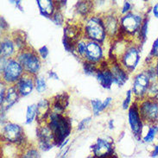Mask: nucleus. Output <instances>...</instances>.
I'll list each match as a JSON object with an SVG mask.
<instances>
[{"label": "nucleus", "mask_w": 158, "mask_h": 158, "mask_svg": "<svg viewBox=\"0 0 158 158\" xmlns=\"http://www.w3.org/2000/svg\"><path fill=\"white\" fill-rule=\"evenodd\" d=\"M47 123L54 134L56 146L60 147L67 139H69L72 131V120L66 113L59 114L52 111Z\"/></svg>", "instance_id": "obj_1"}, {"label": "nucleus", "mask_w": 158, "mask_h": 158, "mask_svg": "<svg viewBox=\"0 0 158 158\" xmlns=\"http://www.w3.org/2000/svg\"><path fill=\"white\" fill-rule=\"evenodd\" d=\"M83 35L88 41H94L101 44L106 39L107 34L101 16L87 17L83 24Z\"/></svg>", "instance_id": "obj_2"}, {"label": "nucleus", "mask_w": 158, "mask_h": 158, "mask_svg": "<svg viewBox=\"0 0 158 158\" xmlns=\"http://www.w3.org/2000/svg\"><path fill=\"white\" fill-rule=\"evenodd\" d=\"M146 16L147 15L143 16L132 11L123 15L120 17V29L118 35H121V38H128L129 36H131L137 39L138 32Z\"/></svg>", "instance_id": "obj_3"}, {"label": "nucleus", "mask_w": 158, "mask_h": 158, "mask_svg": "<svg viewBox=\"0 0 158 158\" xmlns=\"http://www.w3.org/2000/svg\"><path fill=\"white\" fill-rule=\"evenodd\" d=\"M24 73L23 69L16 58H1V76L2 82L5 85H16L19 79Z\"/></svg>", "instance_id": "obj_4"}, {"label": "nucleus", "mask_w": 158, "mask_h": 158, "mask_svg": "<svg viewBox=\"0 0 158 158\" xmlns=\"http://www.w3.org/2000/svg\"><path fill=\"white\" fill-rule=\"evenodd\" d=\"M22 65L24 73L36 76L41 69V59L38 53L27 47L19 51L15 57Z\"/></svg>", "instance_id": "obj_5"}, {"label": "nucleus", "mask_w": 158, "mask_h": 158, "mask_svg": "<svg viewBox=\"0 0 158 158\" xmlns=\"http://www.w3.org/2000/svg\"><path fill=\"white\" fill-rule=\"evenodd\" d=\"M2 140L7 144L14 145L19 148L26 146V137L24 131L19 124L7 123L4 125L2 131Z\"/></svg>", "instance_id": "obj_6"}, {"label": "nucleus", "mask_w": 158, "mask_h": 158, "mask_svg": "<svg viewBox=\"0 0 158 158\" xmlns=\"http://www.w3.org/2000/svg\"><path fill=\"white\" fill-rule=\"evenodd\" d=\"M138 103L139 112L144 124H158V101L154 98H145Z\"/></svg>", "instance_id": "obj_7"}, {"label": "nucleus", "mask_w": 158, "mask_h": 158, "mask_svg": "<svg viewBox=\"0 0 158 158\" xmlns=\"http://www.w3.org/2000/svg\"><path fill=\"white\" fill-rule=\"evenodd\" d=\"M151 83L152 81L145 69L135 74L131 89L136 98L135 101H141L142 99L147 98L148 91Z\"/></svg>", "instance_id": "obj_8"}, {"label": "nucleus", "mask_w": 158, "mask_h": 158, "mask_svg": "<svg viewBox=\"0 0 158 158\" xmlns=\"http://www.w3.org/2000/svg\"><path fill=\"white\" fill-rule=\"evenodd\" d=\"M36 137L39 150L48 151L56 146L54 134L47 122L38 124V127L36 128Z\"/></svg>", "instance_id": "obj_9"}, {"label": "nucleus", "mask_w": 158, "mask_h": 158, "mask_svg": "<svg viewBox=\"0 0 158 158\" xmlns=\"http://www.w3.org/2000/svg\"><path fill=\"white\" fill-rule=\"evenodd\" d=\"M128 119L131 130L134 134L135 137L137 140H141L144 123L142 119L140 112H139L138 103L135 100L128 109Z\"/></svg>", "instance_id": "obj_10"}, {"label": "nucleus", "mask_w": 158, "mask_h": 158, "mask_svg": "<svg viewBox=\"0 0 158 158\" xmlns=\"http://www.w3.org/2000/svg\"><path fill=\"white\" fill-rule=\"evenodd\" d=\"M93 156L96 158H111L114 155V145L111 140L98 138L96 143L91 146Z\"/></svg>", "instance_id": "obj_11"}, {"label": "nucleus", "mask_w": 158, "mask_h": 158, "mask_svg": "<svg viewBox=\"0 0 158 158\" xmlns=\"http://www.w3.org/2000/svg\"><path fill=\"white\" fill-rule=\"evenodd\" d=\"M103 59H104V52L101 44L94 41L87 40L84 60L98 65L102 63Z\"/></svg>", "instance_id": "obj_12"}, {"label": "nucleus", "mask_w": 158, "mask_h": 158, "mask_svg": "<svg viewBox=\"0 0 158 158\" xmlns=\"http://www.w3.org/2000/svg\"><path fill=\"white\" fill-rule=\"evenodd\" d=\"M16 88H17L20 97H26L30 95L32 91L35 87V76L24 73L23 74L19 81L16 83Z\"/></svg>", "instance_id": "obj_13"}, {"label": "nucleus", "mask_w": 158, "mask_h": 158, "mask_svg": "<svg viewBox=\"0 0 158 158\" xmlns=\"http://www.w3.org/2000/svg\"><path fill=\"white\" fill-rule=\"evenodd\" d=\"M101 17H102L103 22H104V24H105L107 36H109V37H117L120 29V17L116 16L114 14H112V13L105 14Z\"/></svg>", "instance_id": "obj_14"}, {"label": "nucleus", "mask_w": 158, "mask_h": 158, "mask_svg": "<svg viewBox=\"0 0 158 158\" xmlns=\"http://www.w3.org/2000/svg\"><path fill=\"white\" fill-rule=\"evenodd\" d=\"M108 66L112 73L113 81L116 85H118V86H122L126 81H128L129 73L118 62L112 60L111 64Z\"/></svg>", "instance_id": "obj_15"}, {"label": "nucleus", "mask_w": 158, "mask_h": 158, "mask_svg": "<svg viewBox=\"0 0 158 158\" xmlns=\"http://www.w3.org/2000/svg\"><path fill=\"white\" fill-rule=\"evenodd\" d=\"M96 77L99 84L105 89H111V85L114 83L112 73L108 65H105V66H102V64L99 65L98 72L96 73Z\"/></svg>", "instance_id": "obj_16"}, {"label": "nucleus", "mask_w": 158, "mask_h": 158, "mask_svg": "<svg viewBox=\"0 0 158 158\" xmlns=\"http://www.w3.org/2000/svg\"><path fill=\"white\" fill-rule=\"evenodd\" d=\"M69 95L66 92L56 95L50 101L52 111L59 114H65V111L69 106Z\"/></svg>", "instance_id": "obj_17"}, {"label": "nucleus", "mask_w": 158, "mask_h": 158, "mask_svg": "<svg viewBox=\"0 0 158 158\" xmlns=\"http://www.w3.org/2000/svg\"><path fill=\"white\" fill-rule=\"evenodd\" d=\"M37 113H36V122L38 124H42V123H45L47 122L48 118L49 115L52 112V107H51V102L43 98L41 99L37 104Z\"/></svg>", "instance_id": "obj_18"}, {"label": "nucleus", "mask_w": 158, "mask_h": 158, "mask_svg": "<svg viewBox=\"0 0 158 158\" xmlns=\"http://www.w3.org/2000/svg\"><path fill=\"white\" fill-rule=\"evenodd\" d=\"M17 47L12 38L10 37H4L1 41L0 44V55L1 58L10 59L14 56H17Z\"/></svg>", "instance_id": "obj_19"}, {"label": "nucleus", "mask_w": 158, "mask_h": 158, "mask_svg": "<svg viewBox=\"0 0 158 158\" xmlns=\"http://www.w3.org/2000/svg\"><path fill=\"white\" fill-rule=\"evenodd\" d=\"M19 98H20V95L18 94L15 85H9L7 87V90H6V93H5L4 105L1 106L2 112L11 108L18 101Z\"/></svg>", "instance_id": "obj_20"}, {"label": "nucleus", "mask_w": 158, "mask_h": 158, "mask_svg": "<svg viewBox=\"0 0 158 158\" xmlns=\"http://www.w3.org/2000/svg\"><path fill=\"white\" fill-rule=\"evenodd\" d=\"M36 4L40 14L48 19H51L57 10L56 3L53 0H37Z\"/></svg>", "instance_id": "obj_21"}, {"label": "nucleus", "mask_w": 158, "mask_h": 158, "mask_svg": "<svg viewBox=\"0 0 158 158\" xmlns=\"http://www.w3.org/2000/svg\"><path fill=\"white\" fill-rule=\"evenodd\" d=\"M75 8L78 14L86 19L87 17H91L90 15L94 10V3L91 1H80L77 2Z\"/></svg>", "instance_id": "obj_22"}, {"label": "nucleus", "mask_w": 158, "mask_h": 158, "mask_svg": "<svg viewBox=\"0 0 158 158\" xmlns=\"http://www.w3.org/2000/svg\"><path fill=\"white\" fill-rule=\"evenodd\" d=\"M112 98H107L104 101H101L99 99H92L90 103L92 106V109L94 111V116H98L100 112H102L104 110H106L107 107L109 106V105L111 104Z\"/></svg>", "instance_id": "obj_23"}, {"label": "nucleus", "mask_w": 158, "mask_h": 158, "mask_svg": "<svg viewBox=\"0 0 158 158\" xmlns=\"http://www.w3.org/2000/svg\"><path fill=\"white\" fill-rule=\"evenodd\" d=\"M148 130L143 135L142 140L145 143H151L155 141V139L158 137V124H147Z\"/></svg>", "instance_id": "obj_24"}, {"label": "nucleus", "mask_w": 158, "mask_h": 158, "mask_svg": "<svg viewBox=\"0 0 158 158\" xmlns=\"http://www.w3.org/2000/svg\"><path fill=\"white\" fill-rule=\"evenodd\" d=\"M19 158H40V152L37 147L25 146L19 152Z\"/></svg>", "instance_id": "obj_25"}, {"label": "nucleus", "mask_w": 158, "mask_h": 158, "mask_svg": "<svg viewBox=\"0 0 158 158\" xmlns=\"http://www.w3.org/2000/svg\"><path fill=\"white\" fill-rule=\"evenodd\" d=\"M148 30H149V17L146 16L144 20H143V24L141 26V29L139 30L138 35H137V43L140 44L141 46L145 43L146 40H147Z\"/></svg>", "instance_id": "obj_26"}, {"label": "nucleus", "mask_w": 158, "mask_h": 158, "mask_svg": "<svg viewBox=\"0 0 158 158\" xmlns=\"http://www.w3.org/2000/svg\"><path fill=\"white\" fill-rule=\"evenodd\" d=\"M36 113H37V106L35 104H32L28 106L27 111H26V124H31L35 118H36Z\"/></svg>", "instance_id": "obj_27"}, {"label": "nucleus", "mask_w": 158, "mask_h": 158, "mask_svg": "<svg viewBox=\"0 0 158 158\" xmlns=\"http://www.w3.org/2000/svg\"><path fill=\"white\" fill-rule=\"evenodd\" d=\"M35 89L39 94H43L47 90V83L43 76H39V75L35 76Z\"/></svg>", "instance_id": "obj_28"}, {"label": "nucleus", "mask_w": 158, "mask_h": 158, "mask_svg": "<svg viewBox=\"0 0 158 158\" xmlns=\"http://www.w3.org/2000/svg\"><path fill=\"white\" fill-rule=\"evenodd\" d=\"M83 70L85 74L88 75H94L96 74L98 70V67L96 64L91 63L89 61H83Z\"/></svg>", "instance_id": "obj_29"}, {"label": "nucleus", "mask_w": 158, "mask_h": 158, "mask_svg": "<svg viewBox=\"0 0 158 158\" xmlns=\"http://www.w3.org/2000/svg\"><path fill=\"white\" fill-rule=\"evenodd\" d=\"M86 43H87V40L83 37V38H81L78 42L77 45H76V50H75V52L77 53L78 56H80L81 58H83V59H84V56H85Z\"/></svg>", "instance_id": "obj_30"}, {"label": "nucleus", "mask_w": 158, "mask_h": 158, "mask_svg": "<svg viewBox=\"0 0 158 158\" xmlns=\"http://www.w3.org/2000/svg\"><path fill=\"white\" fill-rule=\"evenodd\" d=\"M147 98H154L158 101V82L151 83L149 91H148Z\"/></svg>", "instance_id": "obj_31"}, {"label": "nucleus", "mask_w": 158, "mask_h": 158, "mask_svg": "<svg viewBox=\"0 0 158 158\" xmlns=\"http://www.w3.org/2000/svg\"><path fill=\"white\" fill-rule=\"evenodd\" d=\"M51 20L56 23V25L60 26L63 24V23H64V18H63V16H62V14L60 12V10H56V11L55 12V14L53 15V17H52Z\"/></svg>", "instance_id": "obj_32"}, {"label": "nucleus", "mask_w": 158, "mask_h": 158, "mask_svg": "<svg viewBox=\"0 0 158 158\" xmlns=\"http://www.w3.org/2000/svg\"><path fill=\"white\" fill-rule=\"evenodd\" d=\"M149 57H150V59H153V60L158 59V36L154 41V43H153V45H152L151 49H150Z\"/></svg>", "instance_id": "obj_33"}, {"label": "nucleus", "mask_w": 158, "mask_h": 158, "mask_svg": "<svg viewBox=\"0 0 158 158\" xmlns=\"http://www.w3.org/2000/svg\"><path fill=\"white\" fill-rule=\"evenodd\" d=\"M132 90L130 89L126 92V96L124 98V102H123V109L127 110L130 108V105L131 102V98H132Z\"/></svg>", "instance_id": "obj_34"}, {"label": "nucleus", "mask_w": 158, "mask_h": 158, "mask_svg": "<svg viewBox=\"0 0 158 158\" xmlns=\"http://www.w3.org/2000/svg\"><path fill=\"white\" fill-rule=\"evenodd\" d=\"M91 119H92V118L91 117H88V118H85L84 119H82L78 124V127H77V130L78 131H83V130H85L87 126H88V124H90V122H91Z\"/></svg>", "instance_id": "obj_35"}, {"label": "nucleus", "mask_w": 158, "mask_h": 158, "mask_svg": "<svg viewBox=\"0 0 158 158\" xmlns=\"http://www.w3.org/2000/svg\"><path fill=\"white\" fill-rule=\"evenodd\" d=\"M37 53H38L39 56H40L42 59H43V60H46L48 56V54H49V51H48V48L47 46H45V45H44V46H43V47H41L40 48H39Z\"/></svg>", "instance_id": "obj_36"}, {"label": "nucleus", "mask_w": 158, "mask_h": 158, "mask_svg": "<svg viewBox=\"0 0 158 158\" xmlns=\"http://www.w3.org/2000/svg\"><path fill=\"white\" fill-rule=\"evenodd\" d=\"M131 8H132L131 4L130 2H128V1H125V2H124L123 7H122V10H121V14L122 15H125L127 13L131 12Z\"/></svg>", "instance_id": "obj_37"}, {"label": "nucleus", "mask_w": 158, "mask_h": 158, "mask_svg": "<svg viewBox=\"0 0 158 158\" xmlns=\"http://www.w3.org/2000/svg\"><path fill=\"white\" fill-rule=\"evenodd\" d=\"M150 156L152 158H158V139L157 143L155 144L154 149L152 150V152L150 153Z\"/></svg>", "instance_id": "obj_38"}, {"label": "nucleus", "mask_w": 158, "mask_h": 158, "mask_svg": "<svg viewBox=\"0 0 158 158\" xmlns=\"http://www.w3.org/2000/svg\"><path fill=\"white\" fill-rule=\"evenodd\" d=\"M0 20H1V30L2 31H5V30L8 29V23L5 22V20H4V18L3 17H1Z\"/></svg>", "instance_id": "obj_39"}, {"label": "nucleus", "mask_w": 158, "mask_h": 158, "mask_svg": "<svg viewBox=\"0 0 158 158\" xmlns=\"http://www.w3.org/2000/svg\"><path fill=\"white\" fill-rule=\"evenodd\" d=\"M48 76L49 79H53V80H59V76H58V74L56 73V72H54V71H48Z\"/></svg>", "instance_id": "obj_40"}, {"label": "nucleus", "mask_w": 158, "mask_h": 158, "mask_svg": "<svg viewBox=\"0 0 158 158\" xmlns=\"http://www.w3.org/2000/svg\"><path fill=\"white\" fill-rule=\"evenodd\" d=\"M151 11H152V14H153V16H154L156 18H158V2L156 3V4H155L153 7H152V10H151Z\"/></svg>", "instance_id": "obj_41"}, {"label": "nucleus", "mask_w": 158, "mask_h": 158, "mask_svg": "<svg viewBox=\"0 0 158 158\" xmlns=\"http://www.w3.org/2000/svg\"><path fill=\"white\" fill-rule=\"evenodd\" d=\"M10 3H11V4H16V7H17V9H19L21 11H23V9L22 7L21 1H10Z\"/></svg>", "instance_id": "obj_42"}, {"label": "nucleus", "mask_w": 158, "mask_h": 158, "mask_svg": "<svg viewBox=\"0 0 158 158\" xmlns=\"http://www.w3.org/2000/svg\"><path fill=\"white\" fill-rule=\"evenodd\" d=\"M154 66L156 69V81L158 82V59L154 60Z\"/></svg>", "instance_id": "obj_43"}, {"label": "nucleus", "mask_w": 158, "mask_h": 158, "mask_svg": "<svg viewBox=\"0 0 158 158\" xmlns=\"http://www.w3.org/2000/svg\"><path fill=\"white\" fill-rule=\"evenodd\" d=\"M108 124H109V126H110L109 128L111 129V130H112V129H114V125H113V120H112V119L110 120Z\"/></svg>", "instance_id": "obj_44"}, {"label": "nucleus", "mask_w": 158, "mask_h": 158, "mask_svg": "<svg viewBox=\"0 0 158 158\" xmlns=\"http://www.w3.org/2000/svg\"><path fill=\"white\" fill-rule=\"evenodd\" d=\"M87 158H96V157H95L94 156H88Z\"/></svg>", "instance_id": "obj_45"}, {"label": "nucleus", "mask_w": 158, "mask_h": 158, "mask_svg": "<svg viewBox=\"0 0 158 158\" xmlns=\"http://www.w3.org/2000/svg\"><path fill=\"white\" fill-rule=\"evenodd\" d=\"M61 158H65V157H61Z\"/></svg>", "instance_id": "obj_46"}, {"label": "nucleus", "mask_w": 158, "mask_h": 158, "mask_svg": "<svg viewBox=\"0 0 158 158\" xmlns=\"http://www.w3.org/2000/svg\"><path fill=\"white\" fill-rule=\"evenodd\" d=\"M17 158H19V157H17Z\"/></svg>", "instance_id": "obj_47"}, {"label": "nucleus", "mask_w": 158, "mask_h": 158, "mask_svg": "<svg viewBox=\"0 0 158 158\" xmlns=\"http://www.w3.org/2000/svg\"><path fill=\"white\" fill-rule=\"evenodd\" d=\"M157 139H158V137H157Z\"/></svg>", "instance_id": "obj_48"}]
</instances>
